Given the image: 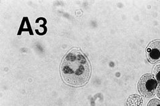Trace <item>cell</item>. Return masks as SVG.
Returning <instances> with one entry per match:
<instances>
[{
  "mask_svg": "<svg viewBox=\"0 0 160 106\" xmlns=\"http://www.w3.org/2000/svg\"><path fill=\"white\" fill-rule=\"evenodd\" d=\"M148 60L154 64L160 61V40H155L151 43L146 50Z\"/></svg>",
  "mask_w": 160,
  "mask_h": 106,
  "instance_id": "3",
  "label": "cell"
},
{
  "mask_svg": "<svg viewBox=\"0 0 160 106\" xmlns=\"http://www.w3.org/2000/svg\"><path fill=\"white\" fill-rule=\"evenodd\" d=\"M142 99L138 95H131L127 99V106H142Z\"/></svg>",
  "mask_w": 160,
  "mask_h": 106,
  "instance_id": "4",
  "label": "cell"
},
{
  "mask_svg": "<svg viewBox=\"0 0 160 106\" xmlns=\"http://www.w3.org/2000/svg\"><path fill=\"white\" fill-rule=\"evenodd\" d=\"M148 106H160V100L157 99H152L148 103Z\"/></svg>",
  "mask_w": 160,
  "mask_h": 106,
  "instance_id": "6",
  "label": "cell"
},
{
  "mask_svg": "<svg viewBox=\"0 0 160 106\" xmlns=\"http://www.w3.org/2000/svg\"><path fill=\"white\" fill-rule=\"evenodd\" d=\"M60 70L64 81L72 86L84 85L91 75V67L88 59L77 49L70 51L64 57Z\"/></svg>",
  "mask_w": 160,
  "mask_h": 106,
  "instance_id": "1",
  "label": "cell"
},
{
  "mask_svg": "<svg viewBox=\"0 0 160 106\" xmlns=\"http://www.w3.org/2000/svg\"><path fill=\"white\" fill-rule=\"evenodd\" d=\"M154 75L155 77L156 80L160 83V63L157 64L153 70Z\"/></svg>",
  "mask_w": 160,
  "mask_h": 106,
  "instance_id": "5",
  "label": "cell"
},
{
  "mask_svg": "<svg viewBox=\"0 0 160 106\" xmlns=\"http://www.w3.org/2000/svg\"><path fill=\"white\" fill-rule=\"evenodd\" d=\"M157 84L156 78L152 74L146 73L142 76L139 82V91L145 98H152L155 94Z\"/></svg>",
  "mask_w": 160,
  "mask_h": 106,
  "instance_id": "2",
  "label": "cell"
},
{
  "mask_svg": "<svg viewBox=\"0 0 160 106\" xmlns=\"http://www.w3.org/2000/svg\"><path fill=\"white\" fill-rule=\"evenodd\" d=\"M157 96L158 97L160 98V85L158 86V91H157Z\"/></svg>",
  "mask_w": 160,
  "mask_h": 106,
  "instance_id": "7",
  "label": "cell"
}]
</instances>
